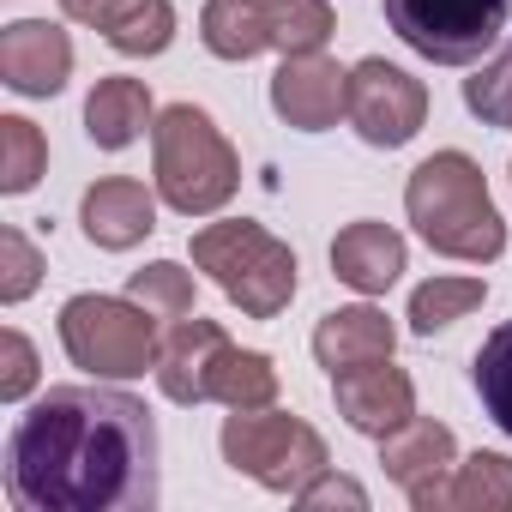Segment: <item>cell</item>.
I'll return each instance as SVG.
<instances>
[{
	"instance_id": "26",
	"label": "cell",
	"mask_w": 512,
	"mask_h": 512,
	"mask_svg": "<svg viewBox=\"0 0 512 512\" xmlns=\"http://www.w3.org/2000/svg\"><path fill=\"white\" fill-rule=\"evenodd\" d=\"M49 175V139L25 115H0V193H31Z\"/></svg>"
},
{
	"instance_id": "12",
	"label": "cell",
	"mask_w": 512,
	"mask_h": 512,
	"mask_svg": "<svg viewBox=\"0 0 512 512\" xmlns=\"http://www.w3.org/2000/svg\"><path fill=\"white\" fill-rule=\"evenodd\" d=\"M79 229H85V241L103 247V253L139 247V241L157 229V187H145V181H133V175H109V181L85 187V199H79Z\"/></svg>"
},
{
	"instance_id": "27",
	"label": "cell",
	"mask_w": 512,
	"mask_h": 512,
	"mask_svg": "<svg viewBox=\"0 0 512 512\" xmlns=\"http://www.w3.org/2000/svg\"><path fill=\"white\" fill-rule=\"evenodd\" d=\"M464 109H470L482 127H512V31H506V43L464 79Z\"/></svg>"
},
{
	"instance_id": "6",
	"label": "cell",
	"mask_w": 512,
	"mask_h": 512,
	"mask_svg": "<svg viewBox=\"0 0 512 512\" xmlns=\"http://www.w3.org/2000/svg\"><path fill=\"white\" fill-rule=\"evenodd\" d=\"M217 446H223V464L235 476H253L260 488L290 494V500L320 470H332V452H326L320 428L302 422V416H290V410H272V404L266 410H229Z\"/></svg>"
},
{
	"instance_id": "23",
	"label": "cell",
	"mask_w": 512,
	"mask_h": 512,
	"mask_svg": "<svg viewBox=\"0 0 512 512\" xmlns=\"http://www.w3.org/2000/svg\"><path fill=\"white\" fill-rule=\"evenodd\" d=\"M127 296H133L139 308H151L163 326L199 314V278H193L181 260H151V266H139V272L127 278Z\"/></svg>"
},
{
	"instance_id": "8",
	"label": "cell",
	"mask_w": 512,
	"mask_h": 512,
	"mask_svg": "<svg viewBox=\"0 0 512 512\" xmlns=\"http://www.w3.org/2000/svg\"><path fill=\"white\" fill-rule=\"evenodd\" d=\"M344 121L356 127L362 145L374 151H398L428 127V85L404 67H392L386 55H362L350 67V103Z\"/></svg>"
},
{
	"instance_id": "14",
	"label": "cell",
	"mask_w": 512,
	"mask_h": 512,
	"mask_svg": "<svg viewBox=\"0 0 512 512\" xmlns=\"http://www.w3.org/2000/svg\"><path fill=\"white\" fill-rule=\"evenodd\" d=\"M223 344H229V332L217 320H199V314L175 320L169 338H163V356L151 368L157 374V392L169 404H211V368H217Z\"/></svg>"
},
{
	"instance_id": "30",
	"label": "cell",
	"mask_w": 512,
	"mask_h": 512,
	"mask_svg": "<svg viewBox=\"0 0 512 512\" xmlns=\"http://www.w3.org/2000/svg\"><path fill=\"white\" fill-rule=\"evenodd\" d=\"M296 506H308V512H326V506H350V512H368V488L356 482V476H338V470H320L302 494H296Z\"/></svg>"
},
{
	"instance_id": "1",
	"label": "cell",
	"mask_w": 512,
	"mask_h": 512,
	"mask_svg": "<svg viewBox=\"0 0 512 512\" xmlns=\"http://www.w3.org/2000/svg\"><path fill=\"white\" fill-rule=\"evenodd\" d=\"M7 500L19 512H151L157 422L115 380L49 386L7 434Z\"/></svg>"
},
{
	"instance_id": "16",
	"label": "cell",
	"mask_w": 512,
	"mask_h": 512,
	"mask_svg": "<svg viewBox=\"0 0 512 512\" xmlns=\"http://www.w3.org/2000/svg\"><path fill=\"white\" fill-rule=\"evenodd\" d=\"M380 464H386V476L404 488V500H416L422 488H434L440 476H452V464H458V434H452L446 422H434V416H410L398 434L380 440Z\"/></svg>"
},
{
	"instance_id": "25",
	"label": "cell",
	"mask_w": 512,
	"mask_h": 512,
	"mask_svg": "<svg viewBox=\"0 0 512 512\" xmlns=\"http://www.w3.org/2000/svg\"><path fill=\"white\" fill-rule=\"evenodd\" d=\"M470 386H476L488 422L512 440V320H500V326L482 338V350H476V362H470Z\"/></svg>"
},
{
	"instance_id": "21",
	"label": "cell",
	"mask_w": 512,
	"mask_h": 512,
	"mask_svg": "<svg viewBox=\"0 0 512 512\" xmlns=\"http://www.w3.org/2000/svg\"><path fill=\"white\" fill-rule=\"evenodd\" d=\"M97 31H103V43L115 55L151 61V55H163L175 43V7H169V0H115Z\"/></svg>"
},
{
	"instance_id": "3",
	"label": "cell",
	"mask_w": 512,
	"mask_h": 512,
	"mask_svg": "<svg viewBox=\"0 0 512 512\" xmlns=\"http://www.w3.org/2000/svg\"><path fill=\"white\" fill-rule=\"evenodd\" d=\"M151 181H157V199L169 211L217 217L241 187V157L205 109L169 103L151 121Z\"/></svg>"
},
{
	"instance_id": "7",
	"label": "cell",
	"mask_w": 512,
	"mask_h": 512,
	"mask_svg": "<svg viewBox=\"0 0 512 512\" xmlns=\"http://www.w3.org/2000/svg\"><path fill=\"white\" fill-rule=\"evenodd\" d=\"M380 13L410 55L434 67H476L500 49L512 0H380Z\"/></svg>"
},
{
	"instance_id": "13",
	"label": "cell",
	"mask_w": 512,
	"mask_h": 512,
	"mask_svg": "<svg viewBox=\"0 0 512 512\" xmlns=\"http://www.w3.org/2000/svg\"><path fill=\"white\" fill-rule=\"evenodd\" d=\"M332 272H338V284H350L356 296H386V290L410 272V247H404V235H398L392 223L356 217V223H344L338 241H332Z\"/></svg>"
},
{
	"instance_id": "20",
	"label": "cell",
	"mask_w": 512,
	"mask_h": 512,
	"mask_svg": "<svg viewBox=\"0 0 512 512\" xmlns=\"http://www.w3.org/2000/svg\"><path fill=\"white\" fill-rule=\"evenodd\" d=\"M211 404H223V410H266V404H278V362L266 350L223 344V356L211 368Z\"/></svg>"
},
{
	"instance_id": "17",
	"label": "cell",
	"mask_w": 512,
	"mask_h": 512,
	"mask_svg": "<svg viewBox=\"0 0 512 512\" xmlns=\"http://www.w3.org/2000/svg\"><path fill=\"white\" fill-rule=\"evenodd\" d=\"M416 512H512V458L506 452H470L410 500Z\"/></svg>"
},
{
	"instance_id": "11",
	"label": "cell",
	"mask_w": 512,
	"mask_h": 512,
	"mask_svg": "<svg viewBox=\"0 0 512 512\" xmlns=\"http://www.w3.org/2000/svg\"><path fill=\"white\" fill-rule=\"evenodd\" d=\"M73 79V37L49 19H13L0 31V85L19 97H61Z\"/></svg>"
},
{
	"instance_id": "4",
	"label": "cell",
	"mask_w": 512,
	"mask_h": 512,
	"mask_svg": "<svg viewBox=\"0 0 512 512\" xmlns=\"http://www.w3.org/2000/svg\"><path fill=\"white\" fill-rule=\"evenodd\" d=\"M193 272H205L247 320H278L290 302H296V253L290 241H278L266 223L253 217H223V223H205L193 235Z\"/></svg>"
},
{
	"instance_id": "5",
	"label": "cell",
	"mask_w": 512,
	"mask_h": 512,
	"mask_svg": "<svg viewBox=\"0 0 512 512\" xmlns=\"http://www.w3.org/2000/svg\"><path fill=\"white\" fill-rule=\"evenodd\" d=\"M163 320L133 296H67L61 302V350L91 380H139L163 356Z\"/></svg>"
},
{
	"instance_id": "19",
	"label": "cell",
	"mask_w": 512,
	"mask_h": 512,
	"mask_svg": "<svg viewBox=\"0 0 512 512\" xmlns=\"http://www.w3.org/2000/svg\"><path fill=\"white\" fill-rule=\"evenodd\" d=\"M199 43L217 61H253L272 49V25L260 0H205L199 7Z\"/></svg>"
},
{
	"instance_id": "10",
	"label": "cell",
	"mask_w": 512,
	"mask_h": 512,
	"mask_svg": "<svg viewBox=\"0 0 512 512\" xmlns=\"http://www.w3.org/2000/svg\"><path fill=\"white\" fill-rule=\"evenodd\" d=\"M332 404H338V416L356 434L386 440V434H398L416 416V380L404 368H392V356L386 362H362V368L332 374Z\"/></svg>"
},
{
	"instance_id": "18",
	"label": "cell",
	"mask_w": 512,
	"mask_h": 512,
	"mask_svg": "<svg viewBox=\"0 0 512 512\" xmlns=\"http://www.w3.org/2000/svg\"><path fill=\"white\" fill-rule=\"evenodd\" d=\"M151 121H157V103H151L145 79L109 73V79H97L91 97H85V133H91L97 151H127V145H139V139L151 133Z\"/></svg>"
},
{
	"instance_id": "22",
	"label": "cell",
	"mask_w": 512,
	"mask_h": 512,
	"mask_svg": "<svg viewBox=\"0 0 512 512\" xmlns=\"http://www.w3.org/2000/svg\"><path fill=\"white\" fill-rule=\"evenodd\" d=\"M488 302V278H428V284H416L410 290V332L416 338H434V332H446V326H458L464 314H476Z\"/></svg>"
},
{
	"instance_id": "29",
	"label": "cell",
	"mask_w": 512,
	"mask_h": 512,
	"mask_svg": "<svg viewBox=\"0 0 512 512\" xmlns=\"http://www.w3.org/2000/svg\"><path fill=\"white\" fill-rule=\"evenodd\" d=\"M37 380H43L37 344L19 326H7V332H0V404H25L37 392Z\"/></svg>"
},
{
	"instance_id": "2",
	"label": "cell",
	"mask_w": 512,
	"mask_h": 512,
	"mask_svg": "<svg viewBox=\"0 0 512 512\" xmlns=\"http://www.w3.org/2000/svg\"><path fill=\"white\" fill-rule=\"evenodd\" d=\"M404 217L416 235L464 266H494L506 253V217L488 193V175L470 151H434L404 181Z\"/></svg>"
},
{
	"instance_id": "15",
	"label": "cell",
	"mask_w": 512,
	"mask_h": 512,
	"mask_svg": "<svg viewBox=\"0 0 512 512\" xmlns=\"http://www.w3.org/2000/svg\"><path fill=\"white\" fill-rule=\"evenodd\" d=\"M392 350H398V326L386 320V308H374V296H362L350 308H332L314 326V362L326 374H344V368H362V362H386Z\"/></svg>"
},
{
	"instance_id": "24",
	"label": "cell",
	"mask_w": 512,
	"mask_h": 512,
	"mask_svg": "<svg viewBox=\"0 0 512 512\" xmlns=\"http://www.w3.org/2000/svg\"><path fill=\"white\" fill-rule=\"evenodd\" d=\"M266 25H272V49L278 55H320L338 31L332 0H260Z\"/></svg>"
},
{
	"instance_id": "9",
	"label": "cell",
	"mask_w": 512,
	"mask_h": 512,
	"mask_svg": "<svg viewBox=\"0 0 512 512\" xmlns=\"http://www.w3.org/2000/svg\"><path fill=\"white\" fill-rule=\"evenodd\" d=\"M350 103V67H338L326 49L320 55H284L272 73V109L296 133H326L338 127Z\"/></svg>"
},
{
	"instance_id": "28",
	"label": "cell",
	"mask_w": 512,
	"mask_h": 512,
	"mask_svg": "<svg viewBox=\"0 0 512 512\" xmlns=\"http://www.w3.org/2000/svg\"><path fill=\"white\" fill-rule=\"evenodd\" d=\"M37 284H43V253L19 223H7L0 229V302L19 308L25 296H37Z\"/></svg>"
}]
</instances>
